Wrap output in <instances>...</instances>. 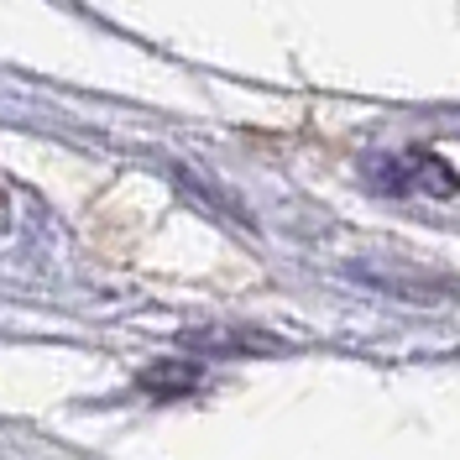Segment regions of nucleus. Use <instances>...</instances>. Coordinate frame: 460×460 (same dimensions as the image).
I'll return each mask as SVG.
<instances>
[{
  "mask_svg": "<svg viewBox=\"0 0 460 460\" xmlns=\"http://www.w3.org/2000/svg\"><path fill=\"white\" fill-rule=\"evenodd\" d=\"M142 387L146 393H183V387H194V367H152Z\"/></svg>",
  "mask_w": 460,
  "mask_h": 460,
  "instance_id": "nucleus-1",
  "label": "nucleus"
}]
</instances>
